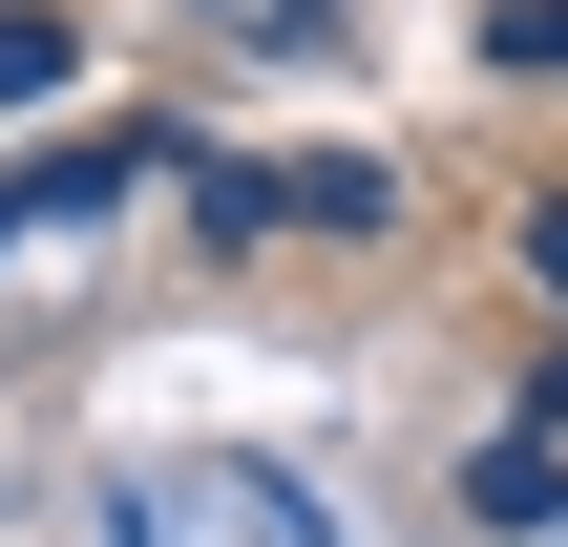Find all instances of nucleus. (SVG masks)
Here are the masks:
<instances>
[{
  "label": "nucleus",
  "instance_id": "obj_1",
  "mask_svg": "<svg viewBox=\"0 0 568 547\" xmlns=\"http://www.w3.org/2000/svg\"><path fill=\"white\" fill-rule=\"evenodd\" d=\"M126 169H148V148H63V169H21V190H0V253H21V232H84Z\"/></svg>",
  "mask_w": 568,
  "mask_h": 547
},
{
  "label": "nucleus",
  "instance_id": "obj_2",
  "mask_svg": "<svg viewBox=\"0 0 568 547\" xmlns=\"http://www.w3.org/2000/svg\"><path fill=\"white\" fill-rule=\"evenodd\" d=\"M464 506H485V527H527V547H548V527H568V443H485V464H464Z\"/></svg>",
  "mask_w": 568,
  "mask_h": 547
},
{
  "label": "nucleus",
  "instance_id": "obj_3",
  "mask_svg": "<svg viewBox=\"0 0 568 547\" xmlns=\"http://www.w3.org/2000/svg\"><path fill=\"white\" fill-rule=\"evenodd\" d=\"M63 63H84V42H63V21H42V0H0V105H42V84H63Z\"/></svg>",
  "mask_w": 568,
  "mask_h": 547
},
{
  "label": "nucleus",
  "instance_id": "obj_4",
  "mask_svg": "<svg viewBox=\"0 0 568 547\" xmlns=\"http://www.w3.org/2000/svg\"><path fill=\"white\" fill-rule=\"evenodd\" d=\"M485 63H527V84H568V0H485Z\"/></svg>",
  "mask_w": 568,
  "mask_h": 547
},
{
  "label": "nucleus",
  "instance_id": "obj_5",
  "mask_svg": "<svg viewBox=\"0 0 568 547\" xmlns=\"http://www.w3.org/2000/svg\"><path fill=\"white\" fill-rule=\"evenodd\" d=\"M232 42H337V0H211Z\"/></svg>",
  "mask_w": 568,
  "mask_h": 547
},
{
  "label": "nucleus",
  "instance_id": "obj_6",
  "mask_svg": "<svg viewBox=\"0 0 568 547\" xmlns=\"http://www.w3.org/2000/svg\"><path fill=\"white\" fill-rule=\"evenodd\" d=\"M527 274H548V316H568V190H548V211H527Z\"/></svg>",
  "mask_w": 568,
  "mask_h": 547
},
{
  "label": "nucleus",
  "instance_id": "obj_7",
  "mask_svg": "<svg viewBox=\"0 0 568 547\" xmlns=\"http://www.w3.org/2000/svg\"><path fill=\"white\" fill-rule=\"evenodd\" d=\"M548 547H568V527H548Z\"/></svg>",
  "mask_w": 568,
  "mask_h": 547
}]
</instances>
